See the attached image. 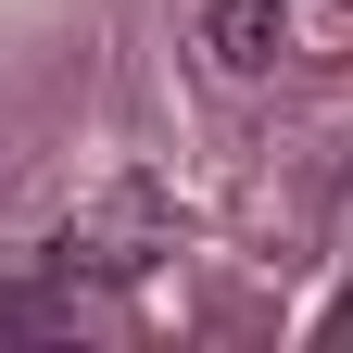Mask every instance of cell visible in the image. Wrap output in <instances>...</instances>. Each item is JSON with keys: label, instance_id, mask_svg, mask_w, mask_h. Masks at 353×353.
<instances>
[{"label": "cell", "instance_id": "obj_1", "mask_svg": "<svg viewBox=\"0 0 353 353\" xmlns=\"http://www.w3.org/2000/svg\"><path fill=\"white\" fill-rule=\"evenodd\" d=\"M202 51L228 63V76H265L290 51V26H278V0H202Z\"/></svg>", "mask_w": 353, "mask_h": 353}, {"label": "cell", "instance_id": "obj_2", "mask_svg": "<svg viewBox=\"0 0 353 353\" xmlns=\"http://www.w3.org/2000/svg\"><path fill=\"white\" fill-rule=\"evenodd\" d=\"M0 328H51V303H38V290H0Z\"/></svg>", "mask_w": 353, "mask_h": 353}]
</instances>
